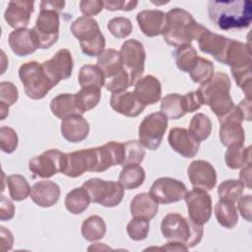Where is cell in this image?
Segmentation results:
<instances>
[{
    "label": "cell",
    "mask_w": 252,
    "mask_h": 252,
    "mask_svg": "<svg viewBox=\"0 0 252 252\" xmlns=\"http://www.w3.org/2000/svg\"><path fill=\"white\" fill-rule=\"evenodd\" d=\"M97 152V168L96 172H102L109 167L120 164L124 160V145L115 141L107 142L102 146L96 147Z\"/></svg>",
    "instance_id": "cell-23"
},
{
    "label": "cell",
    "mask_w": 252,
    "mask_h": 252,
    "mask_svg": "<svg viewBox=\"0 0 252 252\" xmlns=\"http://www.w3.org/2000/svg\"><path fill=\"white\" fill-rule=\"evenodd\" d=\"M65 6V1H41L40 2V9H47L53 10L59 13V11L63 10Z\"/></svg>",
    "instance_id": "cell-59"
},
{
    "label": "cell",
    "mask_w": 252,
    "mask_h": 252,
    "mask_svg": "<svg viewBox=\"0 0 252 252\" xmlns=\"http://www.w3.org/2000/svg\"><path fill=\"white\" fill-rule=\"evenodd\" d=\"M239 181L244 185V187H247L248 189L251 188V163L242 167L239 172Z\"/></svg>",
    "instance_id": "cell-58"
},
{
    "label": "cell",
    "mask_w": 252,
    "mask_h": 252,
    "mask_svg": "<svg viewBox=\"0 0 252 252\" xmlns=\"http://www.w3.org/2000/svg\"><path fill=\"white\" fill-rule=\"evenodd\" d=\"M6 182L8 185L10 197L14 201H24L31 194L32 187L30 186L28 180L21 174H11L7 176Z\"/></svg>",
    "instance_id": "cell-41"
},
{
    "label": "cell",
    "mask_w": 252,
    "mask_h": 252,
    "mask_svg": "<svg viewBox=\"0 0 252 252\" xmlns=\"http://www.w3.org/2000/svg\"><path fill=\"white\" fill-rule=\"evenodd\" d=\"M188 217L194 222L203 225L208 222L212 216V197L203 189L194 188L184 197Z\"/></svg>",
    "instance_id": "cell-14"
},
{
    "label": "cell",
    "mask_w": 252,
    "mask_h": 252,
    "mask_svg": "<svg viewBox=\"0 0 252 252\" xmlns=\"http://www.w3.org/2000/svg\"><path fill=\"white\" fill-rule=\"evenodd\" d=\"M18 89L12 82L4 81L0 83V104L10 107L18 100Z\"/></svg>",
    "instance_id": "cell-51"
},
{
    "label": "cell",
    "mask_w": 252,
    "mask_h": 252,
    "mask_svg": "<svg viewBox=\"0 0 252 252\" xmlns=\"http://www.w3.org/2000/svg\"><path fill=\"white\" fill-rule=\"evenodd\" d=\"M96 66L102 71L105 79L114 76L123 69L120 54L113 48L105 49L97 57Z\"/></svg>",
    "instance_id": "cell-34"
},
{
    "label": "cell",
    "mask_w": 252,
    "mask_h": 252,
    "mask_svg": "<svg viewBox=\"0 0 252 252\" xmlns=\"http://www.w3.org/2000/svg\"><path fill=\"white\" fill-rule=\"evenodd\" d=\"M159 250H168V251H187L188 248L181 244V243H177V242H172V241H168L165 245H163L162 247L158 248Z\"/></svg>",
    "instance_id": "cell-61"
},
{
    "label": "cell",
    "mask_w": 252,
    "mask_h": 252,
    "mask_svg": "<svg viewBox=\"0 0 252 252\" xmlns=\"http://www.w3.org/2000/svg\"><path fill=\"white\" fill-rule=\"evenodd\" d=\"M128 236L134 241H142L147 238L150 230L149 220L143 218H133L127 224Z\"/></svg>",
    "instance_id": "cell-46"
},
{
    "label": "cell",
    "mask_w": 252,
    "mask_h": 252,
    "mask_svg": "<svg viewBox=\"0 0 252 252\" xmlns=\"http://www.w3.org/2000/svg\"><path fill=\"white\" fill-rule=\"evenodd\" d=\"M206 30L207 28L197 23L188 11L176 7L165 14V24L161 34L168 45L180 47L197 40Z\"/></svg>",
    "instance_id": "cell-2"
},
{
    "label": "cell",
    "mask_w": 252,
    "mask_h": 252,
    "mask_svg": "<svg viewBox=\"0 0 252 252\" xmlns=\"http://www.w3.org/2000/svg\"><path fill=\"white\" fill-rule=\"evenodd\" d=\"M214 212L217 221L225 228L232 229L238 222V212L234 203L220 200L216 203Z\"/></svg>",
    "instance_id": "cell-33"
},
{
    "label": "cell",
    "mask_w": 252,
    "mask_h": 252,
    "mask_svg": "<svg viewBox=\"0 0 252 252\" xmlns=\"http://www.w3.org/2000/svg\"><path fill=\"white\" fill-rule=\"evenodd\" d=\"M41 65L49 79L56 86L60 81L71 77L74 63L71 52L66 48H61L50 59L43 61Z\"/></svg>",
    "instance_id": "cell-15"
},
{
    "label": "cell",
    "mask_w": 252,
    "mask_h": 252,
    "mask_svg": "<svg viewBox=\"0 0 252 252\" xmlns=\"http://www.w3.org/2000/svg\"><path fill=\"white\" fill-rule=\"evenodd\" d=\"M18 144L19 138L17 132L9 126H2L0 128V147L2 152L12 154L18 148Z\"/></svg>",
    "instance_id": "cell-50"
},
{
    "label": "cell",
    "mask_w": 252,
    "mask_h": 252,
    "mask_svg": "<svg viewBox=\"0 0 252 252\" xmlns=\"http://www.w3.org/2000/svg\"><path fill=\"white\" fill-rule=\"evenodd\" d=\"M78 82L81 88L96 87L101 89L104 86L105 77L96 65L87 64L81 67L78 73Z\"/></svg>",
    "instance_id": "cell-38"
},
{
    "label": "cell",
    "mask_w": 252,
    "mask_h": 252,
    "mask_svg": "<svg viewBox=\"0 0 252 252\" xmlns=\"http://www.w3.org/2000/svg\"><path fill=\"white\" fill-rule=\"evenodd\" d=\"M70 31L79 40L84 54L90 57H98L104 51V35L100 32L97 22L92 17H79L71 24Z\"/></svg>",
    "instance_id": "cell-5"
},
{
    "label": "cell",
    "mask_w": 252,
    "mask_h": 252,
    "mask_svg": "<svg viewBox=\"0 0 252 252\" xmlns=\"http://www.w3.org/2000/svg\"><path fill=\"white\" fill-rule=\"evenodd\" d=\"M109 103L115 112L127 117L139 116L146 107V105L137 97L134 91L112 94Z\"/></svg>",
    "instance_id": "cell-21"
},
{
    "label": "cell",
    "mask_w": 252,
    "mask_h": 252,
    "mask_svg": "<svg viewBox=\"0 0 252 252\" xmlns=\"http://www.w3.org/2000/svg\"><path fill=\"white\" fill-rule=\"evenodd\" d=\"M168 118L161 112L147 115L139 126V142L149 150H157L167 129Z\"/></svg>",
    "instance_id": "cell-11"
},
{
    "label": "cell",
    "mask_w": 252,
    "mask_h": 252,
    "mask_svg": "<svg viewBox=\"0 0 252 252\" xmlns=\"http://www.w3.org/2000/svg\"><path fill=\"white\" fill-rule=\"evenodd\" d=\"M0 235H1V251H8L13 248L14 237L12 232L7 229L5 226H0Z\"/></svg>",
    "instance_id": "cell-57"
},
{
    "label": "cell",
    "mask_w": 252,
    "mask_h": 252,
    "mask_svg": "<svg viewBox=\"0 0 252 252\" xmlns=\"http://www.w3.org/2000/svg\"><path fill=\"white\" fill-rule=\"evenodd\" d=\"M15 215V206L13 202L8 199L6 196H1L0 202V220L2 221L10 220L14 218Z\"/></svg>",
    "instance_id": "cell-54"
},
{
    "label": "cell",
    "mask_w": 252,
    "mask_h": 252,
    "mask_svg": "<svg viewBox=\"0 0 252 252\" xmlns=\"http://www.w3.org/2000/svg\"><path fill=\"white\" fill-rule=\"evenodd\" d=\"M49 108L52 114L59 119L76 114L81 115L77 106L75 94H60L56 95L51 99Z\"/></svg>",
    "instance_id": "cell-30"
},
{
    "label": "cell",
    "mask_w": 252,
    "mask_h": 252,
    "mask_svg": "<svg viewBox=\"0 0 252 252\" xmlns=\"http://www.w3.org/2000/svg\"><path fill=\"white\" fill-rule=\"evenodd\" d=\"M82 186L88 191L91 202L106 208L116 207L124 197V188L117 181L95 177L85 181Z\"/></svg>",
    "instance_id": "cell-7"
},
{
    "label": "cell",
    "mask_w": 252,
    "mask_h": 252,
    "mask_svg": "<svg viewBox=\"0 0 252 252\" xmlns=\"http://www.w3.org/2000/svg\"><path fill=\"white\" fill-rule=\"evenodd\" d=\"M160 230L167 241L181 243L188 249L199 244L204 233L203 225L178 213H169L163 217Z\"/></svg>",
    "instance_id": "cell-4"
},
{
    "label": "cell",
    "mask_w": 252,
    "mask_h": 252,
    "mask_svg": "<svg viewBox=\"0 0 252 252\" xmlns=\"http://www.w3.org/2000/svg\"><path fill=\"white\" fill-rule=\"evenodd\" d=\"M77 106L80 114L83 115L85 112L94 108L100 100V89L96 87H86L81 88L76 94Z\"/></svg>",
    "instance_id": "cell-39"
},
{
    "label": "cell",
    "mask_w": 252,
    "mask_h": 252,
    "mask_svg": "<svg viewBox=\"0 0 252 252\" xmlns=\"http://www.w3.org/2000/svg\"><path fill=\"white\" fill-rule=\"evenodd\" d=\"M231 82L225 73H216L197 90L202 105H209L218 119L224 117L233 107L234 103L229 94Z\"/></svg>",
    "instance_id": "cell-3"
},
{
    "label": "cell",
    "mask_w": 252,
    "mask_h": 252,
    "mask_svg": "<svg viewBox=\"0 0 252 252\" xmlns=\"http://www.w3.org/2000/svg\"><path fill=\"white\" fill-rule=\"evenodd\" d=\"M238 202V210L241 215V217L247 220L251 221V204H252V196L250 194L240 196V198L237 200Z\"/></svg>",
    "instance_id": "cell-55"
},
{
    "label": "cell",
    "mask_w": 252,
    "mask_h": 252,
    "mask_svg": "<svg viewBox=\"0 0 252 252\" xmlns=\"http://www.w3.org/2000/svg\"><path fill=\"white\" fill-rule=\"evenodd\" d=\"M210 21L219 29H246L252 22V2L249 0H219L208 2Z\"/></svg>",
    "instance_id": "cell-1"
},
{
    "label": "cell",
    "mask_w": 252,
    "mask_h": 252,
    "mask_svg": "<svg viewBox=\"0 0 252 252\" xmlns=\"http://www.w3.org/2000/svg\"><path fill=\"white\" fill-rule=\"evenodd\" d=\"M97 163L96 147L67 153L63 154L60 172L68 177L76 178L86 171L96 172Z\"/></svg>",
    "instance_id": "cell-8"
},
{
    "label": "cell",
    "mask_w": 252,
    "mask_h": 252,
    "mask_svg": "<svg viewBox=\"0 0 252 252\" xmlns=\"http://www.w3.org/2000/svg\"><path fill=\"white\" fill-rule=\"evenodd\" d=\"M187 175L193 188L210 191L217 184L216 169L207 160H193L187 168Z\"/></svg>",
    "instance_id": "cell-17"
},
{
    "label": "cell",
    "mask_w": 252,
    "mask_h": 252,
    "mask_svg": "<svg viewBox=\"0 0 252 252\" xmlns=\"http://www.w3.org/2000/svg\"><path fill=\"white\" fill-rule=\"evenodd\" d=\"M220 124L219 137L224 147L242 146L245 141V132L242 127L244 115L238 105L234 107L222 118L218 119Z\"/></svg>",
    "instance_id": "cell-12"
},
{
    "label": "cell",
    "mask_w": 252,
    "mask_h": 252,
    "mask_svg": "<svg viewBox=\"0 0 252 252\" xmlns=\"http://www.w3.org/2000/svg\"><path fill=\"white\" fill-rule=\"evenodd\" d=\"M106 232V224L103 219L97 215L87 218L81 227V233L84 239L90 242L100 240Z\"/></svg>",
    "instance_id": "cell-36"
},
{
    "label": "cell",
    "mask_w": 252,
    "mask_h": 252,
    "mask_svg": "<svg viewBox=\"0 0 252 252\" xmlns=\"http://www.w3.org/2000/svg\"><path fill=\"white\" fill-rule=\"evenodd\" d=\"M232 77L236 85L243 91L247 98L251 99V87H252V76H251V65L237 69H230Z\"/></svg>",
    "instance_id": "cell-48"
},
{
    "label": "cell",
    "mask_w": 252,
    "mask_h": 252,
    "mask_svg": "<svg viewBox=\"0 0 252 252\" xmlns=\"http://www.w3.org/2000/svg\"><path fill=\"white\" fill-rule=\"evenodd\" d=\"M190 78L194 83L204 84L214 75V64L207 58L198 56L192 69L189 71Z\"/></svg>",
    "instance_id": "cell-43"
},
{
    "label": "cell",
    "mask_w": 252,
    "mask_h": 252,
    "mask_svg": "<svg viewBox=\"0 0 252 252\" xmlns=\"http://www.w3.org/2000/svg\"><path fill=\"white\" fill-rule=\"evenodd\" d=\"M200 50L203 53L210 54L218 62L223 64L225 52L230 38L212 32L210 30L204 31L197 39Z\"/></svg>",
    "instance_id": "cell-20"
},
{
    "label": "cell",
    "mask_w": 252,
    "mask_h": 252,
    "mask_svg": "<svg viewBox=\"0 0 252 252\" xmlns=\"http://www.w3.org/2000/svg\"><path fill=\"white\" fill-rule=\"evenodd\" d=\"M34 2L31 0H15L8 3L4 19L8 26L15 30L25 29L31 21Z\"/></svg>",
    "instance_id": "cell-18"
},
{
    "label": "cell",
    "mask_w": 252,
    "mask_h": 252,
    "mask_svg": "<svg viewBox=\"0 0 252 252\" xmlns=\"http://www.w3.org/2000/svg\"><path fill=\"white\" fill-rule=\"evenodd\" d=\"M223 64L229 66L230 69H237L251 65V51L249 45L230 38Z\"/></svg>",
    "instance_id": "cell-28"
},
{
    "label": "cell",
    "mask_w": 252,
    "mask_h": 252,
    "mask_svg": "<svg viewBox=\"0 0 252 252\" xmlns=\"http://www.w3.org/2000/svg\"><path fill=\"white\" fill-rule=\"evenodd\" d=\"M135 94L146 106L157 103L161 97V85L158 78L147 75L135 84Z\"/></svg>",
    "instance_id": "cell-27"
},
{
    "label": "cell",
    "mask_w": 252,
    "mask_h": 252,
    "mask_svg": "<svg viewBox=\"0 0 252 252\" xmlns=\"http://www.w3.org/2000/svg\"><path fill=\"white\" fill-rule=\"evenodd\" d=\"M123 68L129 75L130 84L134 86L142 78L145 71L146 51L143 44L134 38L127 39L119 50Z\"/></svg>",
    "instance_id": "cell-10"
},
{
    "label": "cell",
    "mask_w": 252,
    "mask_h": 252,
    "mask_svg": "<svg viewBox=\"0 0 252 252\" xmlns=\"http://www.w3.org/2000/svg\"><path fill=\"white\" fill-rule=\"evenodd\" d=\"M184 96V100H185V104H186V111L187 113L189 112H194L196 110H198L201 106V100L200 97L197 94V91H192L187 93Z\"/></svg>",
    "instance_id": "cell-56"
},
{
    "label": "cell",
    "mask_w": 252,
    "mask_h": 252,
    "mask_svg": "<svg viewBox=\"0 0 252 252\" xmlns=\"http://www.w3.org/2000/svg\"><path fill=\"white\" fill-rule=\"evenodd\" d=\"M60 17L53 10L40 9L35 25L32 29L38 48L48 49L55 44L59 37Z\"/></svg>",
    "instance_id": "cell-9"
},
{
    "label": "cell",
    "mask_w": 252,
    "mask_h": 252,
    "mask_svg": "<svg viewBox=\"0 0 252 252\" xmlns=\"http://www.w3.org/2000/svg\"><path fill=\"white\" fill-rule=\"evenodd\" d=\"M61 190L57 183L51 180H41L32 186L30 197L38 207L50 208L58 202Z\"/></svg>",
    "instance_id": "cell-22"
},
{
    "label": "cell",
    "mask_w": 252,
    "mask_h": 252,
    "mask_svg": "<svg viewBox=\"0 0 252 252\" xmlns=\"http://www.w3.org/2000/svg\"><path fill=\"white\" fill-rule=\"evenodd\" d=\"M124 145V160L122 166L128 164H140L145 156L146 150L144 146L137 140H131L123 143Z\"/></svg>",
    "instance_id": "cell-45"
},
{
    "label": "cell",
    "mask_w": 252,
    "mask_h": 252,
    "mask_svg": "<svg viewBox=\"0 0 252 252\" xmlns=\"http://www.w3.org/2000/svg\"><path fill=\"white\" fill-rule=\"evenodd\" d=\"M19 78L26 94L34 100L41 99L55 87L37 61H29L21 65Z\"/></svg>",
    "instance_id": "cell-6"
},
{
    "label": "cell",
    "mask_w": 252,
    "mask_h": 252,
    "mask_svg": "<svg viewBox=\"0 0 252 252\" xmlns=\"http://www.w3.org/2000/svg\"><path fill=\"white\" fill-rule=\"evenodd\" d=\"M90 203V195L83 186L69 191L64 201L67 211L73 215L83 214L89 208Z\"/></svg>",
    "instance_id": "cell-32"
},
{
    "label": "cell",
    "mask_w": 252,
    "mask_h": 252,
    "mask_svg": "<svg viewBox=\"0 0 252 252\" xmlns=\"http://www.w3.org/2000/svg\"><path fill=\"white\" fill-rule=\"evenodd\" d=\"M244 185L236 179H227L218 186L220 200L235 203L243 193Z\"/></svg>",
    "instance_id": "cell-44"
},
{
    "label": "cell",
    "mask_w": 252,
    "mask_h": 252,
    "mask_svg": "<svg viewBox=\"0 0 252 252\" xmlns=\"http://www.w3.org/2000/svg\"><path fill=\"white\" fill-rule=\"evenodd\" d=\"M238 106L241 108L242 110V113L244 115V120L246 121H250L251 120V117H252V114H251V99L250 98H243Z\"/></svg>",
    "instance_id": "cell-60"
},
{
    "label": "cell",
    "mask_w": 252,
    "mask_h": 252,
    "mask_svg": "<svg viewBox=\"0 0 252 252\" xmlns=\"http://www.w3.org/2000/svg\"><path fill=\"white\" fill-rule=\"evenodd\" d=\"M167 141L171 149L183 158H194L199 152L200 142L195 140L185 128L175 127L170 129Z\"/></svg>",
    "instance_id": "cell-19"
},
{
    "label": "cell",
    "mask_w": 252,
    "mask_h": 252,
    "mask_svg": "<svg viewBox=\"0 0 252 252\" xmlns=\"http://www.w3.org/2000/svg\"><path fill=\"white\" fill-rule=\"evenodd\" d=\"M146 179L145 169L139 164H128L123 166L119 174V183L126 190L140 187Z\"/></svg>",
    "instance_id": "cell-35"
},
{
    "label": "cell",
    "mask_w": 252,
    "mask_h": 252,
    "mask_svg": "<svg viewBox=\"0 0 252 252\" xmlns=\"http://www.w3.org/2000/svg\"><path fill=\"white\" fill-rule=\"evenodd\" d=\"M90 133V124L83 115H72L62 119L61 135L70 143L84 141Z\"/></svg>",
    "instance_id": "cell-25"
},
{
    "label": "cell",
    "mask_w": 252,
    "mask_h": 252,
    "mask_svg": "<svg viewBox=\"0 0 252 252\" xmlns=\"http://www.w3.org/2000/svg\"><path fill=\"white\" fill-rule=\"evenodd\" d=\"M187 188L185 184L172 177H160L154 181L149 194L158 204H171L184 199Z\"/></svg>",
    "instance_id": "cell-13"
},
{
    "label": "cell",
    "mask_w": 252,
    "mask_h": 252,
    "mask_svg": "<svg viewBox=\"0 0 252 252\" xmlns=\"http://www.w3.org/2000/svg\"><path fill=\"white\" fill-rule=\"evenodd\" d=\"M137 22L142 32L149 37L160 35L165 24V13L160 10H143L137 14Z\"/></svg>",
    "instance_id": "cell-26"
},
{
    "label": "cell",
    "mask_w": 252,
    "mask_h": 252,
    "mask_svg": "<svg viewBox=\"0 0 252 252\" xmlns=\"http://www.w3.org/2000/svg\"><path fill=\"white\" fill-rule=\"evenodd\" d=\"M8 114H9V107L4 104H0V115H1L0 119L4 120Z\"/></svg>",
    "instance_id": "cell-62"
},
{
    "label": "cell",
    "mask_w": 252,
    "mask_h": 252,
    "mask_svg": "<svg viewBox=\"0 0 252 252\" xmlns=\"http://www.w3.org/2000/svg\"><path fill=\"white\" fill-rule=\"evenodd\" d=\"M188 132L198 142L208 139L212 132L211 119L204 113H196L191 118Z\"/></svg>",
    "instance_id": "cell-40"
},
{
    "label": "cell",
    "mask_w": 252,
    "mask_h": 252,
    "mask_svg": "<svg viewBox=\"0 0 252 252\" xmlns=\"http://www.w3.org/2000/svg\"><path fill=\"white\" fill-rule=\"evenodd\" d=\"M224 160L227 167L237 169L251 163V147L230 146L224 154Z\"/></svg>",
    "instance_id": "cell-37"
},
{
    "label": "cell",
    "mask_w": 252,
    "mask_h": 252,
    "mask_svg": "<svg viewBox=\"0 0 252 252\" xmlns=\"http://www.w3.org/2000/svg\"><path fill=\"white\" fill-rule=\"evenodd\" d=\"M63 154L56 149L47 150L30 159L29 169L40 178H50L60 172Z\"/></svg>",
    "instance_id": "cell-16"
},
{
    "label": "cell",
    "mask_w": 252,
    "mask_h": 252,
    "mask_svg": "<svg viewBox=\"0 0 252 252\" xmlns=\"http://www.w3.org/2000/svg\"><path fill=\"white\" fill-rule=\"evenodd\" d=\"M158 211V203L149 194H137L130 203V212L133 218H143L151 220Z\"/></svg>",
    "instance_id": "cell-29"
},
{
    "label": "cell",
    "mask_w": 252,
    "mask_h": 252,
    "mask_svg": "<svg viewBox=\"0 0 252 252\" xmlns=\"http://www.w3.org/2000/svg\"><path fill=\"white\" fill-rule=\"evenodd\" d=\"M8 43L17 56H28L38 48L32 29H20L10 32Z\"/></svg>",
    "instance_id": "cell-24"
},
{
    "label": "cell",
    "mask_w": 252,
    "mask_h": 252,
    "mask_svg": "<svg viewBox=\"0 0 252 252\" xmlns=\"http://www.w3.org/2000/svg\"><path fill=\"white\" fill-rule=\"evenodd\" d=\"M104 8L103 1L100 0H82L80 1V10L86 17L98 15Z\"/></svg>",
    "instance_id": "cell-52"
},
{
    "label": "cell",
    "mask_w": 252,
    "mask_h": 252,
    "mask_svg": "<svg viewBox=\"0 0 252 252\" xmlns=\"http://www.w3.org/2000/svg\"><path fill=\"white\" fill-rule=\"evenodd\" d=\"M173 56L177 68L182 72L189 73L198 58V53L191 44H187L177 47L173 52Z\"/></svg>",
    "instance_id": "cell-42"
},
{
    "label": "cell",
    "mask_w": 252,
    "mask_h": 252,
    "mask_svg": "<svg viewBox=\"0 0 252 252\" xmlns=\"http://www.w3.org/2000/svg\"><path fill=\"white\" fill-rule=\"evenodd\" d=\"M160 112L168 119H179L183 117L186 111V104L184 96L179 94H168L161 98Z\"/></svg>",
    "instance_id": "cell-31"
},
{
    "label": "cell",
    "mask_w": 252,
    "mask_h": 252,
    "mask_svg": "<svg viewBox=\"0 0 252 252\" xmlns=\"http://www.w3.org/2000/svg\"><path fill=\"white\" fill-rule=\"evenodd\" d=\"M104 8L108 11H132L138 5V1H125V0H104Z\"/></svg>",
    "instance_id": "cell-53"
},
{
    "label": "cell",
    "mask_w": 252,
    "mask_h": 252,
    "mask_svg": "<svg viewBox=\"0 0 252 252\" xmlns=\"http://www.w3.org/2000/svg\"><path fill=\"white\" fill-rule=\"evenodd\" d=\"M104 87L107 91L111 92L112 94L125 92L128 88L131 87L130 78L126 70L123 68L120 72L105 79Z\"/></svg>",
    "instance_id": "cell-49"
},
{
    "label": "cell",
    "mask_w": 252,
    "mask_h": 252,
    "mask_svg": "<svg viewBox=\"0 0 252 252\" xmlns=\"http://www.w3.org/2000/svg\"><path fill=\"white\" fill-rule=\"evenodd\" d=\"M107 30L117 38H125L129 36L133 30V25L128 18L115 17L107 22Z\"/></svg>",
    "instance_id": "cell-47"
}]
</instances>
